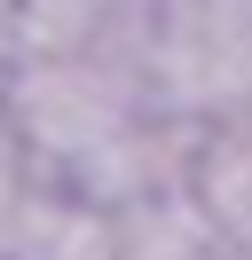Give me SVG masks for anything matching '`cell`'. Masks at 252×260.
<instances>
[{
    "label": "cell",
    "instance_id": "ba28073f",
    "mask_svg": "<svg viewBox=\"0 0 252 260\" xmlns=\"http://www.w3.org/2000/svg\"><path fill=\"white\" fill-rule=\"evenodd\" d=\"M16 8H24V0H0V40L16 32Z\"/></svg>",
    "mask_w": 252,
    "mask_h": 260
},
{
    "label": "cell",
    "instance_id": "30bf717a",
    "mask_svg": "<svg viewBox=\"0 0 252 260\" xmlns=\"http://www.w3.org/2000/svg\"><path fill=\"white\" fill-rule=\"evenodd\" d=\"M220 8H252V0H220Z\"/></svg>",
    "mask_w": 252,
    "mask_h": 260
},
{
    "label": "cell",
    "instance_id": "5b68a950",
    "mask_svg": "<svg viewBox=\"0 0 252 260\" xmlns=\"http://www.w3.org/2000/svg\"><path fill=\"white\" fill-rule=\"evenodd\" d=\"M16 260H118V221H110L103 205H87V197H71V189L55 181V197H47L40 221L24 229Z\"/></svg>",
    "mask_w": 252,
    "mask_h": 260
},
{
    "label": "cell",
    "instance_id": "7a4b0ae2",
    "mask_svg": "<svg viewBox=\"0 0 252 260\" xmlns=\"http://www.w3.org/2000/svg\"><path fill=\"white\" fill-rule=\"evenodd\" d=\"M150 95L158 111L189 118V126L252 118V8L166 0V24L150 48Z\"/></svg>",
    "mask_w": 252,
    "mask_h": 260
},
{
    "label": "cell",
    "instance_id": "277c9868",
    "mask_svg": "<svg viewBox=\"0 0 252 260\" xmlns=\"http://www.w3.org/2000/svg\"><path fill=\"white\" fill-rule=\"evenodd\" d=\"M110 221H118V260H213L220 252L213 221L197 213L189 189L150 197V205H126V213H110Z\"/></svg>",
    "mask_w": 252,
    "mask_h": 260
},
{
    "label": "cell",
    "instance_id": "3957f363",
    "mask_svg": "<svg viewBox=\"0 0 252 260\" xmlns=\"http://www.w3.org/2000/svg\"><path fill=\"white\" fill-rule=\"evenodd\" d=\"M189 197L213 221L229 252L252 260V118H220L197 126V158H189Z\"/></svg>",
    "mask_w": 252,
    "mask_h": 260
},
{
    "label": "cell",
    "instance_id": "9c48e42d",
    "mask_svg": "<svg viewBox=\"0 0 252 260\" xmlns=\"http://www.w3.org/2000/svg\"><path fill=\"white\" fill-rule=\"evenodd\" d=\"M213 260H244V252H229V244H220V252H213Z\"/></svg>",
    "mask_w": 252,
    "mask_h": 260
},
{
    "label": "cell",
    "instance_id": "52a82bcc",
    "mask_svg": "<svg viewBox=\"0 0 252 260\" xmlns=\"http://www.w3.org/2000/svg\"><path fill=\"white\" fill-rule=\"evenodd\" d=\"M8 71H16V48L0 40V111H8Z\"/></svg>",
    "mask_w": 252,
    "mask_h": 260
},
{
    "label": "cell",
    "instance_id": "8992f818",
    "mask_svg": "<svg viewBox=\"0 0 252 260\" xmlns=\"http://www.w3.org/2000/svg\"><path fill=\"white\" fill-rule=\"evenodd\" d=\"M47 197H55V174L0 126V260H16V244H24V229L40 221Z\"/></svg>",
    "mask_w": 252,
    "mask_h": 260
},
{
    "label": "cell",
    "instance_id": "6da1fadb",
    "mask_svg": "<svg viewBox=\"0 0 252 260\" xmlns=\"http://www.w3.org/2000/svg\"><path fill=\"white\" fill-rule=\"evenodd\" d=\"M142 111H158V95H150V71H134V63H103V55H16L0 126L55 181H71Z\"/></svg>",
    "mask_w": 252,
    "mask_h": 260
}]
</instances>
